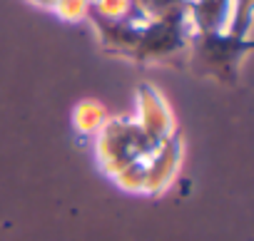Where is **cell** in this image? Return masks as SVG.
Listing matches in <instances>:
<instances>
[{
  "instance_id": "6da1fadb",
  "label": "cell",
  "mask_w": 254,
  "mask_h": 241,
  "mask_svg": "<svg viewBox=\"0 0 254 241\" xmlns=\"http://www.w3.org/2000/svg\"><path fill=\"white\" fill-rule=\"evenodd\" d=\"M252 50V38H234L229 33H192L187 60L199 77H212L224 85H234L239 65Z\"/></svg>"
},
{
  "instance_id": "7a4b0ae2",
  "label": "cell",
  "mask_w": 254,
  "mask_h": 241,
  "mask_svg": "<svg viewBox=\"0 0 254 241\" xmlns=\"http://www.w3.org/2000/svg\"><path fill=\"white\" fill-rule=\"evenodd\" d=\"M190 38H192V25L187 10L160 20H147L137 30L130 60L137 65H170L180 57H187Z\"/></svg>"
},
{
  "instance_id": "3957f363",
  "label": "cell",
  "mask_w": 254,
  "mask_h": 241,
  "mask_svg": "<svg viewBox=\"0 0 254 241\" xmlns=\"http://www.w3.org/2000/svg\"><path fill=\"white\" fill-rule=\"evenodd\" d=\"M137 97H140V130L155 140V142H165L172 137V117H170V109L165 104V99L160 97V92L150 85H140L137 90Z\"/></svg>"
},
{
  "instance_id": "277c9868",
  "label": "cell",
  "mask_w": 254,
  "mask_h": 241,
  "mask_svg": "<svg viewBox=\"0 0 254 241\" xmlns=\"http://www.w3.org/2000/svg\"><path fill=\"white\" fill-rule=\"evenodd\" d=\"M232 0H187V18L192 33H224L229 23Z\"/></svg>"
},
{
  "instance_id": "5b68a950",
  "label": "cell",
  "mask_w": 254,
  "mask_h": 241,
  "mask_svg": "<svg viewBox=\"0 0 254 241\" xmlns=\"http://www.w3.org/2000/svg\"><path fill=\"white\" fill-rule=\"evenodd\" d=\"M180 162V140L172 135L170 140H165L160 145V149L155 152L152 164L147 167V177H145V189L147 192H160L170 184V179L175 177Z\"/></svg>"
},
{
  "instance_id": "8992f818",
  "label": "cell",
  "mask_w": 254,
  "mask_h": 241,
  "mask_svg": "<svg viewBox=\"0 0 254 241\" xmlns=\"http://www.w3.org/2000/svg\"><path fill=\"white\" fill-rule=\"evenodd\" d=\"M90 13H95L105 20H115V23H135V25L147 23L145 13L137 5V0H92Z\"/></svg>"
},
{
  "instance_id": "52a82bcc",
  "label": "cell",
  "mask_w": 254,
  "mask_h": 241,
  "mask_svg": "<svg viewBox=\"0 0 254 241\" xmlns=\"http://www.w3.org/2000/svg\"><path fill=\"white\" fill-rule=\"evenodd\" d=\"M252 0H232V10H229V23H227V30L229 35L234 38H249V30H252Z\"/></svg>"
},
{
  "instance_id": "ba28073f",
  "label": "cell",
  "mask_w": 254,
  "mask_h": 241,
  "mask_svg": "<svg viewBox=\"0 0 254 241\" xmlns=\"http://www.w3.org/2000/svg\"><path fill=\"white\" fill-rule=\"evenodd\" d=\"M137 5L147 20H160V18L187 10V0H137Z\"/></svg>"
},
{
  "instance_id": "9c48e42d",
  "label": "cell",
  "mask_w": 254,
  "mask_h": 241,
  "mask_svg": "<svg viewBox=\"0 0 254 241\" xmlns=\"http://www.w3.org/2000/svg\"><path fill=\"white\" fill-rule=\"evenodd\" d=\"M102 122H105V109H102V104H97V102H82V104L75 109V125H77V130L85 132V135L95 132Z\"/></svg>"
},
{
  "instance_id": "30bf717a",
  "label": "cell",
  "mask_w": 254,
  "mask_h": 241,
  "mask_svg": "<svg viewBox=\"0 0 254 241\" xmlns=\"http://www.w3.org/2000/svg\"><path fill=\"white\" fill-rule=\"evenodd\" d=\"M90 3H92V0H58L53 10L58 13V18H63L67 23H77V20L87 18Z\"/></svg>"
},
{
  "instance_id": "8fae6325",
  "label": "cell",
  "mask_w": 254,
  "mask_h": 241,
  "mask_svg": "<svg viewBox=\"0 0 254 241\" xmlns=\"http://www.w3.org/2000/svg\"><path fill=\"white\" fill-rule=\"evenodd\" d=\"M30 3H33V5H38V8H48V10H53L58 0H30Z\"/></svg>"
}]
</instances>
